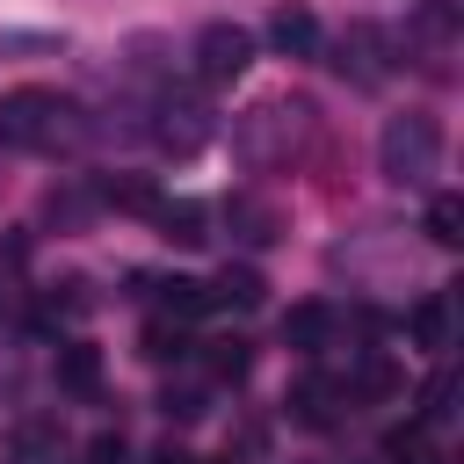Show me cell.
<instances>
[{"instance_id":"cell-1","label":"cell","mask_w":464,"mask_h":464,"mask_svg":"<svg viewBox=\"0 0 464 464\" xmlns=\"http://www.w3.org/2000/svg\"><path fill=\"white\" fill-rule=\"evenodd\" d=\"M94 138L87 109L58 87H14L0 94V152H80Z\"/></svg>"},{"instance_id":"cell-2","label":"cell","mask_w":464,"mask_h":464,"mask_svg":"<svg viewBox=\"0 0 464 464\" xmlns=\"http://www.w3.org/2000/svg\"><path fill=\"white\" fill-rule=\"evenodd\" d=\"M304 138H312V102H261V109L239 116L232 152L246 167H290L304 152Z\"/></svg>"},{"instance_id":"cell-3","label":"cell","mask_w":464,"mask_h":464,"mask_svg":"<svg viewBox=\"0 0 464 464\" xmlns=\"http://www.w3.org/2000/svg\"><path fill=\"white\" fill-rule=\"evenodd\" d=\"M377 167H384V181H392V188H428V181H435V167H442V123H435V116H420V109L392 116V123H384V138H377Z\"/></svg>"},{"instance_id":"cell-4","label":"cell","mask_w":464,"mask_h":464,"mask_svg":"<svg viewBox=\"0 0 464 464\" xmlns=\"http://www.w3.org/2000/svg\"><path fill=\"white\" fill-rule=\"evenodd\" d=\"M326 65H334L341 80H355V87H384V72H392V36H384L377 22H348V29L334 36Z\"/></svg>"},{"instance_id":"cell-5","label":"cell","mask_w":464,"mask_h":464,"mask_svg":"<svg viewBox=\"0 0 464 464\" xmlns=\"http://www.w3.org/2000/svg\"><path fill=\"white\" fill-rule=\"evenodd\" d=\"M152 116H160V123H152V138H160L167 152H181V160H188V152H203V145H210V130H218V123H210V109H203L196 94H174V87L152 102Z\"/></svg>"},{"instance_id":"cell-6","label":"cell","mask_w":464,"mask_h":464,"mask_svg":"<svg viewBox=\"0 0 464 464\" xmlns=\"http://www.w3.org/2000/svg\"><path fill=\"white\" fill-rule=\"evenodd\" d=\"M246 65H254V36H246L239 22H210V29L196 36V72H203L210 87H232Z\"/></svg>"},{"instance_id":"cell-7","label":"cell","mask_w":464,"mask_h":464,"mask_svg":"<svg viewBox=\"0 0 464 464\" xmlns=\"http://www.w3.org/2000/svg\"><path fill=\"white\" fill-rule=\"evenodd\" d=\"M457 36H464V7H457V0H420V7L406 14V51H413V58H450Z\"/></svg>"},{"instance_id":"cell-8","label":"cell","mask_w":464,"mask_h":464,"mask_svg":"<svg viewBox=\"0 0 464 464\" xmlns=\"http://www.w3.org/2000/svg\"><path fill=\"white\" fill-rule=\"evenodd\" d=\"M290 420L297 428H334L341 420V406H348V384H326V377H304V384H290Z\"/></svg>"},{"instance_id":"cell-9","label":"cell","mask_w":464,"mask_h":464,"mask_svg":"<svg viewBox=\"0 0 464 464\" xmlns=\"http://www.w3.org/2000/svg\"><path fill=\"white\" fill-rule=\"evenodd\" d=\"M94 203L102 210H123V218H152L160 210V188H152V174H94Z\"/></svg>"},{"instance_id":"cell-10","label":"cell","mask_w":464,"mask_h":464,"mask_svg":"<svg viewBox=\"0 0 464 464\" xmlns=\"http://www.w3.org/2000/svg\"><path fill=\"white\" fill-rule=\"evenodd\" d=\"M334 304H319V297H304V304H290L283 312V341L297 348V355H326V341H334Z\"/></svg>"},{"instance_id":"cell-11","label":"cell","mask_w":464,"mask_h":464,"mask_svg":"<svg viewBox=\"0 0 464 464\" xmlns=\"http://www.w3.org/2000/svg\"><path fill=\"white\" fill-rule=\"evenodd\" d=\"M225 225H232V239H246V246L283 239V210L261 203V196H232V203H225Z\"/></svg>"},{"instance_id":"cell-12","label":"cell","mask_w":464,"mask_h":464,"mask_svg":"<svg viewBox=\"0 0 464 464\" xmlns=\"http://www.w3.org/2000/svg\"><path fill=\"white\" fill-rule=\"evenodd\" d=\"M268 44H276L283 58H312V51H319V22H312V7H276V14H268Z\"/></svg>"},{"instance_id":"cell-13","label":"cell","mask_w":464,"mask_h":464,"mask_svg":"<svg viewBox=\"0 0 464 464\" xmlns=\"http://www.w3.org/2000/svg\"><path fill=\"white\" fill-rule=\"evenodd\" d=\"M152 225H160V239H167V246H203V239H210V232H203V225H210V210H203V203H188V196H181V203H167V196H160Z\"/></svg>"},{"instance_id":"cell-14","label":"cell","mask_w":464,"mask_h":464,"mask_svg":"<svg viewBox=\"0 0 464 464\" xmlns=\"http://www.w3.org/2000/svg\"><path fill=\"white\" fill-rule=\"evenodd\" d=\"M138 290H160L167 319H196L210 304V283H196V276H138Z\"/></svg>"},{"instance_id":"cell-15","label":"cell","mask_w":464,"mask_h":464,"mask_svg":"<svg viewBox=\"0 0 464 464\" xmlns=\"http://www.w3.org/2000/svg\"><path fill=\"white\" fill-rule=\"evenodd\" d=\"M58 384H65L72 399H94V392H102V348L65 341V348H58Z\"/></svg>"},{"instance_id":"cell-16","label":"cell","mask_w":464,"mask_h":464,"mask_svg":"<svg viewBox=\"0 0 464 464\" xmlns=\"http://www.w3.org/2000/svg\"><path fill=\"white\" fill-rule=\"evenodd\" d=\"M94 210H102V203H94V188H72V181L44 196V218H51L58 232H87V225H94Z\"/></svg>"},{"instance_id":"cell-17","label":"cell","mask_w":464,"mask_h":464,"mask_svg":"<svg viewBox=\"0 0 464 464\" xmlns=\"http://www.w3.org/2000/svg\"><path fill=\"white\" fill-rule=\"evenodd\" d=\"M406 334H413V348H450V297H442V290L420 297V304L406 312Z\"/></svg>"},{"instance_id":"cell-18","label":"cell","mask_w":464,"mask_h":464,"mask_svg":"<svg viewBox=\"0 0 464 464\" xmlns=\"http://www.w3.org/2000/svg\"><path fill=\"white\" fill-rule=\"evenodd\" d=\"M268 297V283H261V268H225L218 283H210V304H239V312H254Z\"/></svg>"},{"instance_id":"cell-19","label":"cell","mask_w":464,"mask_h":464,"mask_svg":"<svg viewBox=\"0 0 464 464\" xmlns=\"http://www.w3.org/2000/svg\"><path fill=\"white\" fill-rule=\"evenodd\" d=\"M203 348H210L203 362H210V377H218V384H239V377L254 370V348H246L239 334H218V341H203Z\"/></svg>"},{"instance_id":"cell-20","label":"cell","mask_w":464,"mask_h":464,"mask_svg":"<svg viewBox=\"0 0 464 464\" xmlns=\"http://www.w3.org/2000/svg\"><path fill=\"white\" fill-rule=\"evenodd\" d=\"M138 355H145V362H160V370H167V362H188V334H181V319H152Z\"/></svg>"},{"instance_id":"cell-21","label":"cell","mask_w":464,"mask_h":464,"mask_svg":"<svg viewBox=\"0 0 464 464\" xmlns=\"http://www.w3.org/2000/svg\"><path fill=\"white\" fill-rule=\"evenodd\" d=\"M428 239L435 246H457L464 239V196H435L428 203Z\"/></svg>"},{"instance_id":"cell-22","label":"cell","mask_w":464,"mask_h":464,"mask_svg":"<svg viewBox=\"0 0 464 464\" xmlns=\"http://www.w3.org/2000/svg\"><path fill=\"white\" fill-rule=\"evenodd\" d=\"M80 464H130V442H123V435H94Z\"/></svg>"},{"instance_id":"cell-23","label":"cell","mask_w":464,"mask_h":464,"mask_svg":"<svg viewBox=\"0 0 464 464\" xmlns=\"http://www.w3.org/2000/svg\"><path fill=\"white\" fill-rule=\"evenodd\" d=\"M167 413H174V420H196V413H203V392H196V384H167Z\"/></svg>"},{"instance_id":"cell-24","label":"cell","mask_w":464,"mask_h":464,"mask_svg":"<svg viewBox=\"0 0 464 464\" xmlns=\"http://www.w3.org/2000/svg\"><path fill=\"white\" fill-rule=\"evenodd\" d=\"M51 312H87V283H80V276H65V283L51 290Z\"/></svg>"},{"instance_id":"cell-25","label":"cell","mask_w":464,"mask_h":464,"mask_svg":"<svg viewBox=\"0 0 464 464\" xmlns=\"http://www.w3.org/2000/svg\"><path fill=\"white\" fill-rule=\"evenodd\" d=\"M442 413H450V370H442V377L420 392V420H442Z\"/></svg>"},{"instance_id":"cell-26","label":"cell","mask_w":464,"mask_h":464,"mask_svg":"<svg viewBox=\"0 0 464 464\" xmlns=\"http://www.w3.org/2000/svg\"><path fill=\"white\" fill-rule=\"evenodd\" d=\"M152 464H196V457H188L181 442H160V457H152Z\"/></svg>"},{"instance_id":"cell-27","label":"cell","mask_w":464,"mask_h":464,"mask_svg":"<svg viewBox=\"0 0 464 464\" xmlns=\"http://www.w3.org/2000/svg\"><path fill=\"white\" fill-rule=\"evenodd\" d=\"M377 464H392V457H377Z\"/></svg>"}]
</instances>
